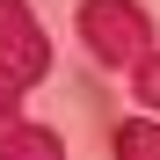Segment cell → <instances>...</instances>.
<instances>
[{"label":"cell","mask_w":160,"mask_h":160,"mask_svg":"<svg viewBox=\"0 0 160 160\" xmlns=\"http://www.w3.org/2000/svg\"><path fill=\"white\" fill-rule=\"evenodd\" d=\"M73 29L95 51V66H138L153 51V15L138 8V0H80Z\"/></svg>","instance_id":"obj_1"},{"label":"cell","mask_w":160,"mask_h":160,"mask_svg":"<svg viewBox=\"0 0 160 160\" xmlns=\"http://www.w3.org/2000/svg\"><path fill=\"white\" fill-rule=\"evenodd\" d=\"M131 102H138L146 117H160V51H146V58L131 66Z\"/></svg>","instance_id":"obj_5"},{"label":"cell","mask_w":160,"mask_h":160,"mask_svg":"<svg viewBox=\"0 0 160 160\" xmlns=\"http://www.w3.org/2000/svg\"><path fill=\"white\" fill-rule=\"evenodd\" d=\"M117 160H160V117H124L117 124Z\"/></svg>","instance_id":"obj_4"},{"label":"cell","mask_w":160,"mask_h":160,"mask_svg":"<svg viewBox=\"0 0 160 160\" xmlns=\"http://www.w3.org/2000/svg\"><path fill=\"white\" fill-rule=\"evenodd\" d=\"M0 73L22 80V88H37V80L51 73V44L37 29L29 0H0Z\"/></svg>","instance_id":"obj_2"},{"label":"cell","mask_w":160,"mask_h":160,"mask_svg":"<svg viewBox=\"0 0 160 160\" xmlns=\"http://www.w3.org/2000/svg\"><path fill=\"white\" fill-rule=\"evenodd\" d=\"M15 117H22V80L0 73V124H15Z\"/></svg>","instance_id":"obj_6"},{"label":"cell","mask_w":160,"mask_h":160,"mask_svg":"<svg viewBox=\"0 0 160 160\" xmlns=\"http://www.w3.org/2000/svg\"><path fill=\"white\" fill-rule=\"evenodd\" d=\"M0 160H66V138L51 124L15 117V124H0Z\"/></svg>","instance_id":"obj_3"}]
</instances>
